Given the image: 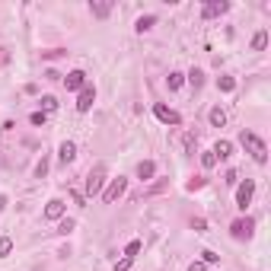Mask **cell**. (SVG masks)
Wrapping results in <instances>:
<instances>
[{
  "mask_svg": "<svg viewBox=\"0 0 271 271\" xmlns=\"http://www.w3.org/2000/svg\"><path fill=\"white\" fill-rule=\"evenodd\" d=\"M239 144L246 147V153H252V160H255V163H268V147H265L261 137L252 134V131H242V134H239Z\"/></svg>",
  "mask_w": 271,
  "mask_h": 271,
  "instance_id": "obj_1",
  "label": "cell"
},
{
  "mask_svg": "<svg viewBox=\"0 0 271 271\" xmlns=\"http://www.w3.org/2000/svg\"><path fill=\"white\" fill-rule=\"evenodd\" d=\"M128 191V179L125 176H118V179H112L109 182V188L102 191V201H106V204H112V201H118L121 195H125Z\"/></svg>",
  "mask_w": 271,
  "mask_h": 271,
  "instance_id": "obj_2",
  "label": "cell"
},
{
  "mask_svg": "<svg viewBox=\"0 0 271 271\" xmlns=\"http://www.w3.org/2000/svg\"><path fill=\"white\" fill-rule=\"evenodd\" d=\"M252 230H255V220H249V217H239V220H233V223H230L233 239H249Z\"/></svg>",
  "mask_w": 271,
  "mask_h": 271,
  "instance_id": "obj_3",
  "label": "cell"
},
{
  "mask_svg": "<svg viewBox=\"0 0 271 271\" xmlns=\"http://www.w3.org/2000/svg\"><path fill=\"white\" fill-rule=\"evenodd\" d=\"M102 185H106V169L96 166V169L90 172V179H86V195H99Z\"/></svg>",
  "mask_w": 271,
  "mask_h": 271,
  "instance_id": "obj_4",
  "label": "cell"
},
{
  "mask_svg": "<svg viewBox=\"0 0 271 271\" xmlns=\"http://www.w3.org/2000/svg\"><path fill=\"white\" fill-rule=\"evenodd\" d=\"M252 195H255V182L246 179L239 188H236V207H242V211H246V207H249V201H252Z\"/></svg>",
  "mask_w": 271,
  "mask_h": 271,
  "instance_id": "obj_5",
  "label": "cell"
},
{
  "mask_svg": "<svg viewBox=\"0 0 271 271\" xmlns=\"http://www.w3.org/2000/svg\"><path fill=\"white\" fill-rule=\"evenodd\" d=\"M93 102H96V86L86 83L83 90H80V96H77V112H90Z\"/></svg>",
  "mask_w": 271,
  "mask_h": 271,
  "instance_id": "obj_6",
  "label": "cell"
},
{
  "mask_svg": "<svg viewBox=\"0 0 271 271\" xmlns=\"http://www.w3.org/2000/svg\"><path fill=\"white\" fill-rule=\"evenodd\" d=\"M226 10H230V4H226V0H211V4L201 7V16H204V20H214V16H223Z\"/></svg>",
  "mask_w": 271,
  "mask_h": 271,
  "instance_id": "obj_7",
  "label": "cell"
},
{
  "mask_svg": "<svg viewBox=\"0 0 271 271\" xmlns=\"http://www.w3.org/2000/svg\"><path fill=\"white\" fill-rule=\"evenodd\" d=\"M64 211H67L64 201H61V198H51L48 204H45V214H42V217H45V220H61V217H64Z\"/></svg>",
  "mask_w": 271,
  "mask_h": 271,
  "instance_id": "obj_8",
  "label": "cell"
},
{
  "mask_svg": "<svg viewBox=\"0 0 271 271\" xmlns=\"http://www.w3.org/2000/svg\"><path fill=\"white\" fill-rule=\"evenodd\" d=\"M64 86H67V90H71V93H74V90L80 93L83 86H86V74H83V71H71V74L64 77Z\"/></svg>",
  "mask_w": 271,
  "mask_h": 271,
  "instance_id": "obj_9",
  "label": "cell"
},
{
  "mask_svg": "<svg viewBox=\"0 0 271 271\" xmlns=\"http://www.w3.org/2000/svg\"><path fill=\"white\" fill-rule=\"evenodd\" d=\"M153 115L163 121V125H179V112H172V109H166V106H153Z\"/></svg>",
  "mask_w": 271,
  "mask_h": 271,
  "instance_id": "obj_10",
  "label": "cell"
},
{
  "mask_svg": "<svg viewBox=\"0 0 271 271\" xmlns=\"http://www.w3.org/2000/svg\"><path fill=\"white\" fill-rule=\"evenodd\" d=\"M58 156H61V163H74L77 160V144L64 141V144H61V150H58Z\"/></svg>",
  "mask_w": 271,
  "mask_h": 271,
  "instance_id": "obj_11",
  "label": "cell"
},
{
  "mask_svg": "<svg viewBox=\"0 0 271 271\" xmlns=\"http://www.w3.org/2000/svg\"><path fill=\"white\" fill-rule=\"evenodd\" d=\"M211 153L217 156V160H226V156H233V144H230V141H217Z\"/></svg>",
  "mask_w": 271,
  "mask_h": 271,
  "instance_id": "obj_12",
  "label": "cell"
},
{
  "mask_svg": "<svg viewBox=\"0 0 271 271\" xmlns=\"http://www.w3.org/2000/svg\"><path fill=\"white\" fill-rule=\"evenodd\" d=\"M90 13H93V16H99V20H106V16L112 13V4H102V0H93V4H90Z\"/></svg>",
  "mask_w": 271,
  "mask_h": 271,
  "instance_id": "obj_13",
  "label": "cell"
},
{
  "mask_svg": "<svg viewBox=\"0 0 271 271\" xmlns=\"http://www.w3.org/2000/svg\"><path fill=\"white\" fill-rule=\"evenodd\" d=\"M153 172H156V163L153 160L137 163V179H153Z\"/></svg>",
  "mask_w": 271,
  "mask_h": 271,
  "instance_id": "obj_14",
  "label": "cell"
},
{
  "mask_svg": "<svg viewBox=\"0 0 271 271\" xmlns=\"http://www.w3.org/2000/svg\"><path fill=\"white\" fill-rule=\"evenodd\" d=\"M265 45H268V32L258 29L255 36H252V51H265Z\"/></svg>",
  "mask_w": 271,
  "mask_h": 271,
  "instance_id": "obj_15",
  "label": "cell"
},
{
  "mask_svg": "<svg viewBox=\"0 0 271 271\" xmlns=\"http://www.w3.org/2000/svg\"><path fill=\"white\" fill-rule=\"evenodd\" d=\"M207 118H211V125H214V128H223V125H226V112H223L220 106L211 109V115H207Z\"/></svg>",
  "mask_w": 271,
  "mask_h": 271,
  "instance_id": "obj_16",
  "label": "cell"
},
{
  "mask_svg": "<svg viewBox=\"0 0 271 271\" xmlns=\"http://www.w3.org/2000/svg\"><path fill=\"white\" fill-rule=\"evenodd\" d=\"M217 90H220V93H233L236 80H233V77H217Z\"/></svg>",
  "mask_w": 271,
  "mask_h": 271,
  "instance_id": "obj_17",
  "label": "cell"
},
{
  "mask_svg": "<svg viewBox=\"0 0 271 271\" xmlns=\"http://www.w3.org/2000/svg\"><path fill=\"white\" fill-rule=\"evenodd\" d=\"M153 23H156V16H141L134 29H137V32H147V29H153Z\"/></svg>",
  "mask_w": 271,
  "mask_h": 271,
  "instance_id": "obj_18",
  "label": "cell"
},
{
  "mask_svg": "<svg viewBox=\"0 0 271 271\" xmlns=\"http://www.w3.org/2000/svg\"><path fill=\"white\" fill-rule=\"evenodd\" d=\"M74 226H77V220H71V217H61V223H58V233H74Z\"/></svg>",
  "mask_w": 271,
  "mask_h": 271,
  "instance_id": "obj_19",
  "label": "cell"
},
{
  "mask_svg": "<svg viewBox=\"0 0 271 271\" xmlns=\"http://www.w3.org/2000/svg\"><path fill=\"white\" fill-rule=\"evenodd\" d=\"M13 252V239L10 236H0V258H7Z\"/></svg>",
  "mask_w": 271,
  "mask_h": 271,
  "instance_id": "obj_20",
  "label": "cell"
},
{
  "mask_svg": "<svg viewBox=\"0 0 271 271\" xmlns=\"http://www.w3.org/2000/svg\"><path fill=\"white\" fill-rule=\"evenodd\" d=\"M39 102H42V109H45V112H55V109H58V99H55V96H42Z\"/></svg>",
  "mask_w": 271,
  "mask_h": 271,
  "instance_id": "obj_21",
  "label": "cell"
},
{
  "mask_svg": "<svg viewBox=\"0 0 271 271\" xmlns=\"http://www.w3.org/2000/svg\"><path fill=\"white\" fill-rule=\"evenodd\" d=\"M201 166H204V169H214V166H217V156H214L211 150H207V153H201Z\"/></svg>",
  "mask_w": 271,
  "mask_h": 271,
  "instance_id": "obj_22",
  "label": "cell"
},
{
  "mask_svg": "<svg viewBox=\"0 0 271 271\" xmlns=\"http://www.w3.org/2000/svg\"><path fill=\"white\" fill-rule=\"evenodd\" d=\"M166 83H169V90H179V86H182V83H185V77H182V74H176V71H172V74H169V80H166Z\"/></svg>",
  "mask_w": 271,
  "mask_h": 271,
  "instance_id": "obj_23",
  "label": "cell"
},
{
  "mask_svg": "<svg viewBox=\"0 0 271 271\" xmlns=\"http://www.w3.org/2000/svg\"><path fill=\"white\" fill-rule=\"evenodd\" d=\"M137 252H141V242H137V239H131L128 246H125V258H134Z\"/></svg>",
  "mask_w": 271,
  "mask_h": 271,
  "instance_id": "obj_24",
  "label": "cell"
},
{
  "mask_svg": "<svg viewBox=\"0 0 271 271\" xmlns=\"http://www.w3.org/2000/svg\"><path fill=\"white\" fill-rule=\"evenodd\" d=\"M201 261H204V265H214V261H220V255L211 252V249H204V252H201Z\"/></svg>",
  "mask_w": 271,
  "mask_h": 271,
  "instance_id": "obj_25",
  "label": "cell"
},
{
  "mask_svg": "<svg viewBox=\"0 0 271 271\" xmlns=\"http://www.w3.org/2000/svg\"><path fill=\"white\" fill-rule=\"evenodd\" d=\"M188 83H191V86H195V90H198V86L204 83V74H201V71H191V74H188Z\"/></svg>",
  "mask_w": 271,
  "mask_h": 271,
  "instance_id": "obj_26",
  "label": "cell"
},
{
  "mask_svg": "<svg viewBox=\"0 0 271 271\" xmlns=\"http://www.w3.org/2000/svg\"><path fill=\"white\" fill-rule=\"evenodd\" d=\"M45 172H48V160L42 156V160L36 163V176H39V179H45Z\"/></svg>",
  "mask_w": 271,
  "mask_h": 271,
  "instance_id": "obj_27",
  "label": "cell"
},
{
  "mask_svg": "<svg viewBox=\"0 0 271 271\" xmlns=\"http://www.w3.org/2000/svg\"><path fill=\"white\" fill-rule=\"evenodd\" d=\"M185 188H188V191H198V188H204V179H201V176H195V179H191Z\"/></svg>",
  "mask_w": 271,
  "mask_h": 271,
  "instance_id": "obj_28",
  "label": "cell"
},
{
  "mask_svg": "<svg viewBox=\"0 0 271 271\" xmlns=\"http://www.w3.org/2000/svg\"><path fill=\"white\" fill-rule=\"evenodd\" d=\"M29 121H32V125H45V112H32Z\"/></svg>",
  "mask_w": 271,
  "mask_h": 271,
  "instance_id": "obj_29",
  "label": "cell"
},
{
  "mask_svg": "<svg viewBox=\"0 0 271 271\" xmlns=\"http://www.w3.org/2000/svg\"><path fill=\"white\" fill-rule=\"evenodd\" d=\"M131 261H134V258H121L118 265H115V271H128V268H131Z\"/></svg>",
  "mask_w": 271,
  "mask_h": 271,
  "instance_id": "obj_30",
  "label": "cell"
},
{
  "mask_svg": "<svg viewBox=\"0 0 271 271\" xmlns=\"http://www.w3.org/2000/svg\"><path fill=\"white\" fill-rule=\"evenodd\" d=\"M188 271H207V265H204V261H191Z\"/></svg>",
  "mask_w": 271,
  "mask_h": 271,
  "instance_id": "obj_31",
  "label": "cell"
},
{
  "mask_svg": "<svg viewBox=\"0 0 271 271\" xmlns=\"http://www.w3.org/2000/svg\"><path fill=\"white\" fill-rule=\"evenodd\" d=\"M191 226H195V230H198V233H204V226H207V220H201V217H198V220H191Z\"/></svg>",
  "mask_w": 271,
  "mask_h": 271,
  "instance_id": "obj_32",
  "label": "cell"
},
{
  "mask_svg": "<svg viewBox=\"0 0 271 271\" xmlns=\"http://www.w3.org/2000/svg\"><path fill=\"white\" fill-rule=\"evenodd\" d=\"M7 61H10V55H7V51H0V64H7Z\"/></svg>",
  "mask_w": 271,
  "mask_h": 271,
  "instance_id": "obj_33",
  "label": "cell"
},
{
  "mask_svg": "<svg viewBox=\"0 0 271 271\" xmlns=\"http://www.w3.org/2000/svg\"><path fill=\"white\" fill-rule=\"evenodd\" d=\"M4 207H7V195H0V211H4Z\"/></svg>",
  "mask_w": 271,
  "mask_h": 271,
  "instance_id": "obj_34",
  "label": "cell"
}]
</instances>
